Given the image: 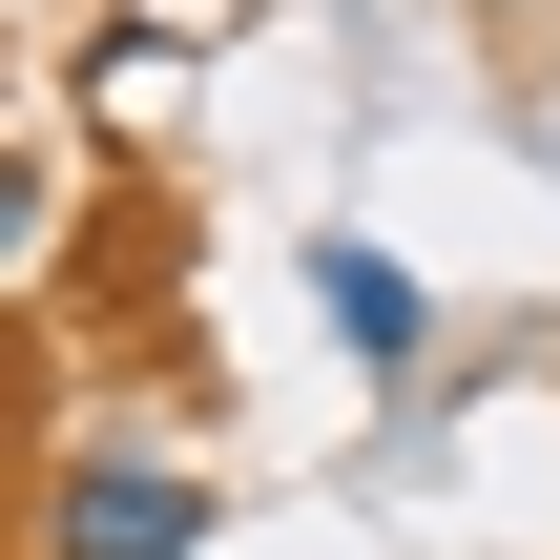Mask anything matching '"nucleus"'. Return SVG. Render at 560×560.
Masks as SVG:
<instances>
[{
	"instance_id": "obj_1",
	"label": "nucleus",
	"mask_w": 560,
	"mask_h": 560,
	"mask_svg": "<svg viewBox=\"0 0 560 560\" xmlns=\"http://www.w3.org/2000/svg\"><path fill=\"white\" fill-rule=\"evenodd\" d=\"M208 540H229V499L187 457H145V436H83L42 478V560H208Z\"/></svg>"
},
{
	"instance_id": "obj_2",
	"label": "nucleus",
	"mask_w": 560,
	"mask_h": 560,
	"mask_svg": "<svg viewBox=\"0 0 560 560\" xmlns=\"http://www.w3.org/2000/svg\"><path fill=\"white\" fill-rule=\"evenodd\" d=\"M312 312L353 332V374H416V353H436V291H416L395 249H312Z\"/></svg>"
},
{
	"instance_id": "obj_3",
	"label": "nucleus",
	"mask_w": 560,
	"mask_h": 560,
	"mask_svg": "<svg viewBox=\"0 0 560 560\" xmlns=\"http://www.w3.org/2000/svg\"><path fill=\"white\" fill-rule=\"evenodd\" d=\"M0 249H42V166L21 145H0Z\"/></svg>"
}]
</instances>
